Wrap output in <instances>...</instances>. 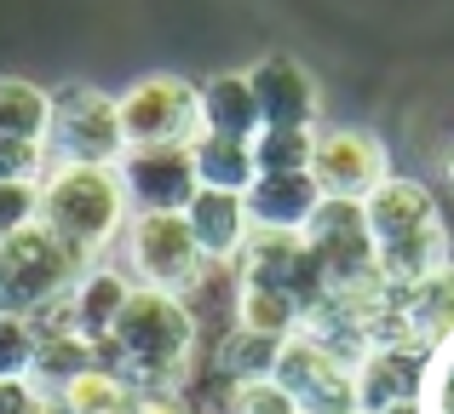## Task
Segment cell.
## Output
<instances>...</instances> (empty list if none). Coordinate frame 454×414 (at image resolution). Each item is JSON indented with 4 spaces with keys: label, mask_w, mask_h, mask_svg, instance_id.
Instances as JSON below:
<instances>
[{
    "label": "cell",
    "mask_w": 454,
    "mask_h": 414,
    "mask_svg": "<svg viewBox=\"0 0 454 414\" xmlns=\"http://www.w3.org/2000/svg\"><path fill=\"white\" fill-rule=\"evenodd\" d=\"M115 168L138 207H190V196L201 191L190 145H133Z\"/></svg>",
    "instance_id": "10"
},
{
    "label": "cell",
    "mask_w": 454,
    "mask_h": 414,
    "mask_svg": "<svg viewBox=\"0 0 454 414\" xmlns=\"http://www.w3.org/2000/svg\"><path fill=\"white\" fill-rule=\"evenodd\" d=\"M46 150L58 161H121L127 156L121 98H104L98 87H58Z\"/></svg>",
    "instance_id": "6"
},
{
    "label": "cell",
    "mask_w": 454,
    "mask_h": 414,
    "mask_svg": "<svg viewBox=\"0 0 454 414\" xmlns=\"http://www.w3.org/2000/svg\"><path fill=\"white\" fill-rule=\"evenodd\" d=\"M184 213H190V230H196L201 254H207L213 265H236V259H242L247 236H254L247 191H207V184H201Z\"/></svg>",
    "instance_id": "12"
},
{
    "label": "cell",
    "mask_w": 454,
    "mask_h": 414,
    "mask_svg": "<svg viewBox=\"0 0 454 414\" xmlns=\"http://www.w3.org/2000/svg\"><path fill=\"white\" fill-rule=\"evenodd\" d=\"M127 293H133V282H127L121 270H87V277L69 288V316H75V328L87 340H104L115 328V316H121Z\"/></svg>",
    "instance_id": "18"
},
{
    "label": "cell",
    "mask_w": 454,
    "mask_h": 414,
    "mask_svg": "<svg viewBox=\"0 0 454 414\" xmlns=\"http://www.w3.org/2000/svg\"><path fill=\"white\" fill-rule=\"evenodd\" d=\"M127 242V265L138 270V282H150V288H196L201 270L213 265L207 254H201L196 230H190V213L184 207H138L133 219H127L121 230Z\"/></svg>",
    "instance_id": "5"
},
{
    "label": "cell",
    "mask_w": 454,
    "mask_h": 414,
    "mask_svg": "<svg viewBox=\"0 0 454 414\" xmlns=\"http://www.w3.org/2000/svg\"><path fill=\"white\" fill-rule=\"evenodd\" d=\"M426 386V351L409 346H368V357L356 363V409L380 414L391 403H409Z\"/></svg>",
    "instance_id": "13"
},
{
    "label": "cell",
    "mask_w": 454,
    "mask_h": 414,
    "mask_svg": "<svg viewBox=\"0 0 454 414\" xmlns=\"http://www.w3.org/2000/svg\"><path fill=\"white\" fill-rule=\"evenodd\" d=\"M231 414H305V409H300V397L270 374V380H242V386H236Z\"/></svg>",
    "instance_id": "27"
},
{
    "label": "cell",
    "mask_w": 454,
    "mask_h": 414,
    "mask_svg": "<svg viewBox=\"0 0 454 414\" xmlns=\"http://www.w3.org/2000/svg\"><path fill=\"white\" fill-rule=\"evenodd\" d=\"M201 127L213 133H236V138H259L265 115H259V92L247 75H213L201 87Z\"/></svg>",
    "instance_id": "16"
},
{
    "label": "cell",
    "mask_w": 454,
    "mask_h": 414,
    "mask_svg": "<svg viewBox=\"0 0 454 414\" xmlns=\"http://www.w3.org/2000/svg\"><path fill=\"white\" fill-rule=\"evenodd\" d=\"M121 127L133 145H196L201 133V87L184 75H145L121 92Z\"/></svg>",
    "instance_id": "7"
},
{
    "label": "cell",
    "mask_w": 454,
    "mask_h": 414,
    "mask_svg": "<svg viewBox=\"0 0 454 414\" xmlns=\"http://www.w3.org/2000/svg\"><path fill=\"white\" fill-rule=\"evenodd\" d=\"M52 127V92L23 75H0V133L6 138H46Z\"/></svg>",
    "instance_id": "21"
},
{
    "label": "cell",
    "mask_w": 454,
    "mask_h": 414,
    "mask_svg": "<svg viewBox=\"0 0 454 414\" xmlns=\"http://www.w3.org/2000/svg\"><path fill=\"white\" fill-rule=\"evenodd\" d=\"M98 346V363L138 386V392H161V386L190 380V351H196V311L178 300L173 288H150L138 282L127 293L121 316Z\"/></svg>",
    "instance_id": "1"
},
{
    "label": "cell",
    "mask_w": 454,
    "mask_h": 414,
    "mask_svg": "<svg viewBox=\"0 0 454 414\" xmlns=\"http://www.w3.org/2000/svg\"><path fill=\"white\" fill-rule=\"evenodd\" d=\"M87 270H92L87 259L69 254L41 219L0 236V316H35L46 305L69 300V288Z\"/></svg>",
    "instance_id": "4"
},
{
    "label": "cell",
    "mask_w": 454,
    "mask_h": 414,
    "mask_svg": "<svg viewBox=\"0 0 454 414\" xmlns=\"http://www.w3.org/2000/svg\"><path fill=\"white\" fill-rule=\"evenodd\" d=\"M380 414H426V409H420V397H409V403H391V409H380Z\"/></svg>",
    "instance_id": "30"
},
{
    "label": "cell",
    "mask_w": 454,
    "mask_h": 414,
    "mask_svg": "<svg viewBox=\"0 0 454 414\" xmlns=\"http://www.w3.org/2000/svg\"><path fill=\"white\" fill-rule=\"evenodd\" d=\"M247 81H254V92H259V115H265V127H317L322 87H317V75H310L300 58L265 52L254 69H247Z\"/></svg>",
    "instance_id": "11"
},
{
    "label": "cell",
    "mask_w": 454,
    "mask_h": 414,
    "mask_svg": "<svg viewBox=\"0 0 454 414\" xmlns=\"http://www.w3.org/2000/svg\"><path fill=\"white\" fill-rule=\"evenodd\" d=\"M305 323V305L288 288H259V282H236V328H254L270 340H294Z\"/></svg>",
    "instance_id": "19"
},
{
    "label": "cell",
    "mask_w": 454,
    "mask_h": 414,
    "mask_svg": "<svg viewBox=\"0 0 454 414\" xmlns=\"http://www.w3.org/2000/svg\"><path fill=\"white\" fill-rule=\"evenodd\" d=\"M133 191H127L115 161H58L41 179V224L92 265L133 219Z\"/></svg>",
    "instance_id": "2"
},
{
    "label": "cell",
    "mask_w": 454,
    "mask_h": 414,
    "mask_svg": "<svg viewBox=\"0 0 454 414\" xmlns=\"http://www.w3.org/2000/svg\"><path fill=\"white\" fill-rule=\"evenodd\" d=\"M35 346H41V334L29 316H0V380H29Z\"/></svg>",
    "instance_id": "25"
},
{
    "label": "cell",
    "mask_w": 454,
    "mask_h": 414,
    "mask_svg": "<svg viewBox=\"0 0 454 414\" xmlns=\"http://www.w3.org/2000/svg\"><path fill=\"white\" fill-rule=\"evenodd\" d=\"M41 219V184H0V236Z\"/></svg>",
    "instance_id": "28"
},
{
    "label": "cell",
    "mask_w": 454,
    "mask_h": 414,
    "mask_svg": "<svg viewBox=\"0 0 454 414\" xmlns=\"http://www.w3.org/2000/svg\"><path fill=\"white\" fill-rule=\"evenodd\" d=\"M322 202V184L310 179V168L300 173H259L247 191V213L259 230H305L310 213Z\"/></svg>",
    "instance_id": "14"
},
{
    "label": "cell",
    "mask_w": 454,
    "mask_h": 414,
    "mask_svg": "<svg viewBox=\"0 0 454 414\" xmlns=\"http://www.w3.org/2000/svg\"><path fill=\"white\" fill-rule=\"evenodd\" d=\"M449 184H454V156H449Z\"/></svg>",
    "instance_id": "31"
},
{
    "label": "cell",
    "mask_w": 454,
    "mask_h": 414,
    "mask_svg": "<svg viewBox=\"0 0 454 414\" xmlns=\"http://www.w3.org/2000/svg\"><path fill=\"white\" fill-rule=\"evenodd\" d=\"M46 179V138L0 133V184H41Z\"/></svg>",
    "instance_id": "26"
},
{
    "label": "cell",
    "mask_w": 454,
    "mask_h": 414,
    "mask_svg": "<svg viewBox=\"0 0 454 414\" xmlns=\"http://www.w3.org/2000/svg\"><path fill=\"white\" fill-rule=\"evenodd\" d=\"M190 156H196V179L207 184V191H254V179H259L254 138H236V133H213V127H201L196 145H190Z\"/></svg>",
    "instance_id": "15"
},
{
    "label": "cell",
    "mask_w": 454,
    "mask_h": 414,
    "mask_svg": "<svg viewBox=\"0 0 454 414\" xmlns=\"http://www.w3.org/2000/svg\"><path fill=\"white\" fill-rule=\"evenodd\" d=\"M277 380L300 397L305 414H328V409H356V363L345 351L322 346L310 334L282 340L277 357Z\"/></svg>",
    "instance_id": "8"
},
{
    "label": "cell",
    "mask_w": 454,
    "mask_h": 414,
    "mask_svg": "<svg viewBox=\"0 0 454 414\" xmlns=\"http://www.w3.org/2000/svg\"><path fill=\"white\" fill-rule=\"evenodd\" d=\"M403 300H409V316H414V328H420L426 351L443 346V340H454V259L437 265L426 282L403 288Z\"/></svg>",
    "instance_id": "20"
},
{
    "label": "cell",
    "mask_w": 454,
    "mask_h": 414,
    "mask_svg": "<svg viewBox=\"0 0 454 414\" xmlns=\"http://www.w3.org/2000/svg\"><path fill=\"white\" fill-rule=\"evenodd\" d=\"M35 409H41L35 380H0V414H35Z\"/></svg>",
    "instance_id": "29"
},
{
    "label": "cell",
    "mask_w": 454,
    "mask_h": 414,
    "mask_svg": "<svg viewBox=\"0 0 454 414\" xmlns=\"http://www.w3.org/2000/svg\"><path fill=\"white\" fill-rule=\"evenodd\" d=\"M133 392L138 386L127 380V374H115V369H104V363H92L87 374H75V380L64 386V409L69 414H121L127 403H133Z\"/></svg>",
    "instance_id": "22"
},
{
    "label": "cell",
    "mask_w": 454,
    "mask_h": 414,
    "mask_svg": "<svg viewBox=\"0 0 454 414\" xmlns=\"http://www.w3.org/2000/svg\"><path fill=\"white\" fill-rule=\"evenodd\" d=\"M35 334H41V346H35L29 380L41 386V392H64L75 374H87L92 363H98V346H92L81 328H35Z\"/></svg>",
    "instance_id": "17"
},
{
    "label": "cell",
    "mask_w": 454,
    "mask_h": 414,
    "mask_svg": "<svg viewBox=\"0 0 454 414\" xmlns=\"http://www.w3.org/2000/svg\"><path fill=\"white\" fill-rule=\"evenodd\" d=\"M277 357H282V340L270 334H254V328H231V334L219 340V369L231 374V380H270L277 374Z\"/></svg>",
    "instance_id": "23"
},
{
    "label": "cell",
    "mask_w": 454,
    "mask_h": 414,
    "mask_svg": "<svg viewBox=\"0 0 454 414\" xmlns=\"http://www.w3.org/2000/svg\"><path fill=\"white\" fill-rule=\"evenodd\" d=\"M310 179L322 184V196H368L391 179V161H386V145L363 127H328L317 133V150H310Z\"/></svg>",
    "instance_id": "9"
},
{
    "label": "cell",
    "mask_w": 454,
    "mask_h": 414,
    "mask_svg": "<svg viewBox=\"0 0 454 414\" xmlns=\"http://www.w3.org/2000/svg\"><path fill=\"white\" fill-rule=\"evenodd\" d=\"M368 230H374V247H380V277L391 288H414L437 265H449L443 213H437L432 191L414 179H386L368 196Z\"/></svg>",
    "instance_id": "3"
},
{
    "label": "cell",
    "mask_w": 454,
    "mask_h": 414,
    "mask_svg": "<svg viewBox=\"0 0 454 414\" xmlns=\"http://www.w3.org/2000/svg\"><path fill=\"white\" fill-rule=\"evenodd\" d=\"M310 150H317V127H259L254 138L259 173H300L310 168Z\"/></svg>",
    "instance_id": "24"
}]
</instances>
